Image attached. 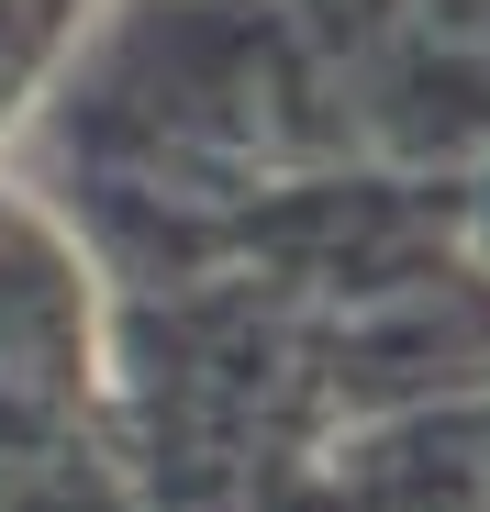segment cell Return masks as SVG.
Listing matches in <instances>:
<instances>
[{"label": "cell", "mask_w": 490, "mask_h": 512, "mask_svg": "<svg viewBox=\"0 0 490 512\" xmlns=\"http://www.w3.org/2000/svg\"><path fill=\"white\" fill-rule=\"evenodd\" d=\"M312 34L379 179L490 167V0H312Z\"/></svg>", "instance_id": "7a4b0ae2"}, {"label": "cell", "mask_w": 490, "mask_h": 512, "mask_svg": "<svg viewBox=\"0 0 490 512\" xmlns=\"http://www.w3.org/2000/svg\"><path fill=\"white\" fill-rule=\"evenodd\" d=\"M346 167L368 156L312 0H90L12 123V179L78 234L101 290L223 268Z\"/></svg>", "instance_id": "6da1fadb"}]
</instances>
